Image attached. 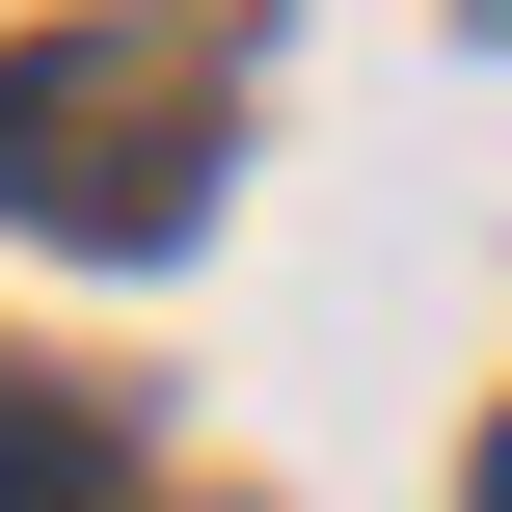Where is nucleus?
<instances>
[{
    "mask_svg": "<svg viewBox=\"0 0 512 512\" xmlns=\"http://www.w3.org/2000/svg\"><path fill=\"white\" fill-rule=\"evenodd\" d=\"M459 512H512V432H486V486H459Z\"/></svg>",
    "mask_w": 512,
    "mask_h": 512,
    "instance_id": "7ed1b4c3",
    "label": "nucleus"
},
{
    "mask_svg": "<svg viewBox=\"0 0 512 512\" xmlns=\"http://www.w3.org/2000/svg\"><path fill=\"white\" fill-rule=\"evenodd\" d=\"M189 189H216V27H27L0 54V216L189 243Z\"/></svg>",
    "mask_w": 512,
    "mask_h": 512,
    "instance_id": "f257e3e1",
    "label": "nucleus"
},
{
    "mask_svg": "<svg viewBox=\"0 0 512 512\" xmlns=\"http://www.w3.org/2000/svg\"><path fill=\"white\" fill-rule=\"evenodd\" d=\"M0 512H108V432H81L54 378H0Z\"/></svg>",
    "mask_w": 512,
    "mask_h": 512,
    "instance_id": "f03ea898",
    "label": "nucleus"
}]
</instances>
